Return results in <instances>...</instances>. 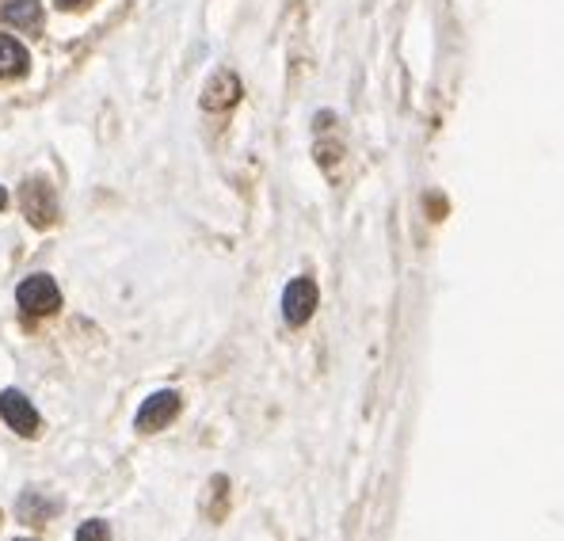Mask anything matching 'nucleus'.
Masks as SVG:
<instances>
[{
	"mask_svg": "<svg viewBox=\"0 0 564 541\" xmlns=\"http://www.w3.org/2000/svg\"><path fill=\"white\" fill-rule=\"evenodd\" d=\"M15 302L31 316H50L62 305V290H57V282L50 274H31V279H23L15 286Z\"/></svg>",
	"mask_w": 564,
	"mask_h": 541,
	"instance_id": "nucleus-1",
	"label": "nucleus"
},
{
	"mask_svg": "<svg viewBox=\"0 0 564 541\" xmlns=\"http://www.w3.org/2000/svg\"><path fill=\"white\" fill-rule=\"evenodd\" d=\"M20 203H23V214L35 229H50L57 218V198H54V187L46 180H28L20 191Z\"/></svg>",
	"mask_w": 564,
	"mask_h": 541,
	"instance_id": "nucleus-2",
	"label": "nucleus"
},
{
	"mask_svg": "<svg viewBox=\"0 0 564 541\" xmlns=\"http://www.w3.org/2000/svg\"><path fill=\"white\" fill-rule=\"evenodd\" d=\"M317 282L313 279H294L286 290H282V316H286L290 328H302L305 321L313 316V310H317Z\"/></svg>",
	"mask_w": 564,
	"mask_h": 541,
	"instance_id": "nucleus-3",
	"label": "nucleus"
},
{
	"mask_svg": "<svg viewBox=\"0 0 564 541\" xmlns=\"http://www.w3.org/2000/svg\"><path fill=\"white\" fill-rule=\"evenodd\" d=\"M180 408H184V401H180L176 389H161V393H153L145 404L138 408L134 428L138 431H161V428H169V423L180 415Z\"/></svg>",
	"mask_w": 564,
	"mask_h": 541,
	"instance_id": "nucleus-4",
	"label": "nucleus"
},
{
	"mask_svg": "<svg viewBox=\"0 0 564 541\" xmlns=\"http://www.w3.org/2000/svg\"><path fill=\"white\" fill-rule=\"evenodd\" d=\"M0 420L23 439L39 435V412L31 408V401L20 393V389H4V393H0Z\"/></svg>",
	"mask_w": 564,
	"mask_h": 541,
	"instance_id": "nucleus-5",
	"label": "nucleus"
},
{
	"mask_svg": "<svg viewBox=\"0 0 564 541\" xmlns=\"http://www.w3.org/2000/svg\"><path fill=\"white\" fill-rule=\"evenodd\" d=\"M240 96H245V91H240L237 73L218 69L210 77V85H206V91H203V107H206V111H229Z\"/></svg>",
	"mask_w": 564,
	"mask_h": 541,
	"instance_id": "nucleus-6",
	"label": "nucleus"
},
{
	"mask_svg": "<svg viewBox=\"0 0 564 541\" xmlns=\"http://www.w3.org/2000/svg\"><path fill=\"white\" fill-rule=\"evenodd\" d=\"M31 69V54L12 35H0V80H15Z\"/></svg>",
	"mask_w": 564,
	"mask_h": 541,
	"instance_id": "nucleus-7",
	"label": "nucleus"
},
{
	"mask_svg": "<svg viewBox=\"0 0 564 541\" xmlns=\"http://www.w3.org/2000/svg\"><path fill=\"white\" fill-rule=\"evenodd\" d=\"M4 23L20 31H39L43 28V4H39V0H8Z\"/></svg>",
	"mask_w": 564,
	"mask_h": 541,
	"instance_id": "nucleus-8",
	"label": "nucleus"
},
{
	"mask_svg": "<svg viewBox=\"0 0 564 541\" xmlns=\"http://www.w3.org/2000/svg\"><path fill=\"white\" fill-rule=\"evenodd\" d=\"M77 541H111V527L104 519H88L77 527Z\"/></svg>",
	"mask_w": 564,
	"mask_h": 541,
	"instance_id": "nucleus-9",
	"label": "nucleus"
},
{
	"mask_svg": "<svg viewBox=\"0 0 564 541\" xmlns=\"http://www.w3.org/2000/svg\"><path fill=\"white\" fill-rule=\"evenodd\" d=\"M57 4H65V8H77V4H85V0H57Z\"/></svg>",
	"mask_w": 564,
	"mask_h": 541,
	"instance_id": "nucleus-10",
	"label": "nucleus"
},
{
	"mask_svg": "<svg viewBox=\"0 0 564 541\" xmlns=\"http://www.w3.org/2000/svg\"><path fill=\"white\" fill-rule=\"evenodd\" d=\"M4 203H8V195H4V187H0V210H4Z\"/></svg>",
	"mask_w": 564,
	"mask_h": 541,
	"instance_id": "nucleus-11",
	"label": "nucleus"
},
{
	"mask_svg": "<svg viewBox=\"0 0 564 541\" xmlns=\"http://www.w3.org/2000/svg\"><path fill=\"white\" fill-rule=\"evenodd\" d=\"M15 541H31V538H15Z\"/></svg>",
	"mask_w": 564,
	"mask_h": 541,
	"instance_id": "nucleus-12",
	"label": "nucleus"
}]
</instances>
